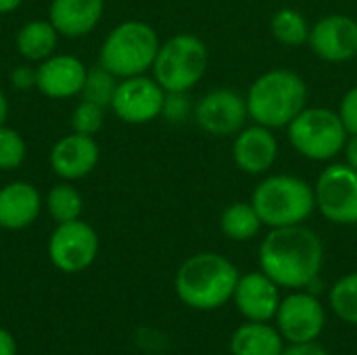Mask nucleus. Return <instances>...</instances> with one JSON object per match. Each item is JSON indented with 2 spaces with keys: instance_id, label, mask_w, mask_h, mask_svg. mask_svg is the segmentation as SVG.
I'll return each mask as SVG.
<instances>
[{
  "instance_id": "4be33fe9",
  "label": "nucleus",
  "mask_w": 357,
  "mask_h": 355,
  "mask_svg": "<svg viewBox=\"0 0 357 355\" xmlns=\"http://www.w3.org/2000/svg\"><path fill=\"white\" fill-rule=\"evenodd\" d=\"M261 220L251 205V201H234L220 216V230L226 239L236 243H247L255 239L261 230Z\"/></svg>"
},
{
  "instance_id": "aec40b11",
  "label": "nucleus",
  "mask_w": 357,
  "mask_h": 355,
  "mask_svg": "<svg viewBox=\"0 0 357 355\" xmlns=\"http://www.w3.org/2000/svg\"><path fill=\"white\" fill-rule=\"evenodd\" d=\"M59 36L61 33L48 19H31L19 27L15 36V46L27 63H42L44 59L54 54Z\"/></svg>"
},
{
  "instance_id": "a211bd4d",
  "label": "nucleus",
  "mask_w": 357,
  "mask_h": 355,
  "mask_svg": "<svg viewBox=\"0 0 357 355\" xmlns=\"http://www.w3.org/2000/svg\"><path fill=\"white\" fill-rule=\"evenodd\" d=\"M40 211L42 195L31 182L15 180L0 188V228L23 230L38 220Z\"/></svg>"
},
{
  "instance_id": "423d86ee",
  "label": "nucleus",
  "mask_w": 357,
  "mask_h": 355,
  "mask_svg": "<svg viewBox=\"0 0 357 355\" xmlns=\"http://www.w3.org/2000/svg\"><path fill=\"white\" fill-rule=\"evenodd\" d=\"M209 48L197 33H176L161 42L153 77L165 92H190L207 73Z\"/></svg>"
},
{
  "instance_id": "f704fd0d",
  "label": "nucleus",
  "mask_w": 357,
  "mask_h": 355,
  "mask_svg": "<svg viewBox=\"0 0 357 355\" xmlns=\"http://www.w3.org/2000/svg\"><path fill=\"white\" fill-rule=\"evenodd\" d=\"M23 4V0H0V15H8L17 10Z\"/></svg>"
},
{
  "instance_id": "412c9836",
  "label": "nucleus",
  "mask_w": 357,
  "mask_h": 355,
  "mask_svg": "<svg viewBox=\"0 0 357 355\" xmlns=\"http://www.w3.org/2000/svg\"><path fill=\"white\" fill-rule=\"evenodd\" d=\"M282 335L268 322H247L232 333V355H280Z\"/></svg>"
},
{
  "instance_id": "bb28decb",
  "label": "nucleus",
  "mask_w": 357,
  "mask_h": 355,
  "mask_svg": "<svg viewBox=\"0 0 357 355\" xmlns=\"http://www.w3.org/2000/svg\"><path fill=\"white\" fill-rule=\"evenodd\" d=\"M27 157V144L23 136L8 128L6 123L0 126V172H13L23 165Z\"/></svg>"
},
{
  "instance_id": "cd10ccee",
  "label": "nucleus",
  "mask_w": 357,
  "mask_h": 355,
  "mask_svg": "<svg viewBox=\"0 0 357 355\" xmlns=\"http://www.w3.org/2000/svg\"><path fill=\"white\" fill-rule=\"evenodd\" d=\"M105 123V107L94 105L90 100H84L75 105L73 113H71V128L77 134H86V136H96L100 132Z\"/></svg>"
},
{
  "instance_id": "9b49d317",
  "label": "nucleus",
  "mask_w": 357,
  "mask_h": 355,
  "mask_svg": "<svg viewBox=\"0 0 357 355\" xmlns=\"http://www.w3.org/2000/svg\"><path fill=\"white\" fill-rule=\"evenodd\" d=\"M192 117L213 138L236 136L249 121L247 100L232 88H213L195 103Z\"/></svg>"
},
{
  "instance_id": "39448f33",
  "label": "nucleus",
  "mask_w": 357,
  "mask_h": 355,
  "mask_svg": "<svg viewBox=\"0 0 357 355\" xmlns=\"http://www.w3.org/2000/svg\"><path fill=\"white\" fill-rule=\"evenodd\" d=\"M161 40L153 25L140 19H130L115 25L100 44L98 63L115 77L142 75L153 69Z\"/></svg>"
},
{
  "instance_id": "473e14b6",
  "label": "nucleus",
  "mask_w": 357,
  "mask_h": 355,
  "mask_svg": "<svg viewBox=\"0 0 357 355\" xmlns=\"http://www.w3.org/2000/svg\"><path fill=\"white\" fill-rule=\"evenodd\" d=\"M343 153H345V163L357 172V134H349L347 136V142L343 146Z\"/></svg>"
},
{
  "instance_id": "f8f14e48",
  "label": "nucleus",
  "mask_w": 357,
  "mask_h": 355,
  "mask_svg": "<svg viewBox=\"0 0 357 355\" xmlns=\"http://www.w3.org/2000/svg\"><path fill=\"white\" fill-rule=\"evenodd\" d=\"M276 324L284 341L312 343L324 331V305L312 293H293L280 301V308L276 312Z\"/></svg>"
},
{
  "instance_id": "20e7f679",
  "label": "nucleus",
  "mask_w": 357,
  "mask_h": 355,
  "mask_svg": "<svg viewBox=\"0 0 357 355\" xmlns=\"http://www.w3.org/2000/svg\"><path fill=\"white\" fill-rule=\"evenodd\" d=\"M251 205L264 226L284 228L305 224L316 209V195L307 180L291 174H274L253 188Z\"/></svg>"
},
{
  "instance_id": "c85d7f7f",
  "label": "nucleus",
  "mask_w": 357,
  "mask_h": 355,
  "mask_svg": "<svg viewBox=\"0 0 357 355\" xmlns=\"http://www.w3.org/2000/svg\"><path fill=\"white\" fill-rule=\"evenodd\" d=\"M192 109H195V105H190L188 92H167L161 117H165L172 123H182L188 119Z\"/></svg>"
},
{
  "instance_id": "0eeeda50",
  "label": "nucleus",
  "mask_w": 357,
  "mask_h": 355,
  "mask_svg": "<svg viewBox=\"0 0 357 355\" xmlns=\"http://www.w3.org/2000/svg\"><path fill=\"white\" fill-rule=\"evenodd\" d=\"M287 136L295 153L303 159L324 163L343 153L349 132L339 111L307 105L287 126Z\"/></svg>"
},
{
  "instance_id": "1a4fd4ad",
  "label": "nucleus",
  "mask_w": 357,
  "mask_h": 355,
  "mask_svg": "<svg viewBox=\"0 0 357 355\" xmlns=\"http://www.w3.org/2000/svg\"><path fill=\"white\" fill-rule=\"evenodd\" d=\"M98 234L84 220L56 224L48 239V257L52 266L65 274H77L90 268L98 255Z\"/></svg>"
},
{
  "instance_id": "c756f323",
  "label": "nucleus",
  "mask_w": 357,
  "mask_h": 355,
  "mask_svg": "<svg viewBox=\"0 0 357 355\" xmlns=\"http://www.w3.org/2000/svg\"><path fill=\"white\" fill-rule=\"evenodd\" d=\"M337 111H339V115H341V119H343L347 132H349V134H357V84L356 86H351V88L343 94V98H341Z\"/></svg>"
},
{
  "instance_id": "2f4dec72",
  "label": "nucleus",
  "mask_w": 357,
  "mask_h": 355,
  "mask_svg": "<svg viewBox=\"0 0 357 355\" xmlns=\"http://www.w3.org/2000/svg\"><path fill=\"white\" fill-rule=\"evenodd\" d=\"M280 355H328L324 347H320L316 341L312 343H291V347H284Z\"/></svg>"
},
{
  "instance_id": "9d476101",
  "label": "nucleus",
  "mask_w": 357,
  "mask_h": 355,
  "mask_svg": "<svg viewBox=\"0 0 357 355\" xmlns=\"http://www.w3.org/2000/svg\"><path fill=\"white\" fill-rule=\"evenodd\" d=\"M165 94L167 92L159 86V82L153 75L142 73V75L123 77L115 88L109 109L123 123L144 126L161 117Z\"/></svg>"
},
{
  "instance_id": "f03ea898",
  "label": "nucleus",
  "mask_w": 357,
  "mask_h": 355,
  "mask_svg": "<svg viewBox=\"0 0 357 355\" xmlns=\"http://www.w3.org/2000/svg\"><path fill=\"white\" fill-rule=\"evenodd\" d=\"M241 274L236 266L213 251L190 255L176 272V295L199 312H211L228 303L234 295Z\"/></svg>"
},
{
  "instance_id": "2eb2a0df",
  "label": "nucleus",
  "mask_w": 357,
  "mask_h": 355,
  "mask_svg": "<svg viewBox=\"0 0 357 355\" xmlns=\"http://www.w3.org/2000/svg\"><path fill=\"white\" fill-rule=\"evenodd\" d=\"M100 159V146L94 136L71 132L59 138L48 155L50 169L65 182H75L90 176Z\"/></svg>"
},
{
  "instance_id": "a878e982",
  "label": "nucleus",
  "mask_w": 357,
  "mask_h": 355,
  "mask_svg": "<svg viewBox=\"0 0 357 355\" xmlns=\"http://www.w3.org/2000/svg\"><path fill=\"white\" fill-rule=\"evenodd\" d=\"M331 308L343 322L357 326V272L335 282L331 289Z\"/></svg>"
},
{
  "instance_id": "b1692460",
  "label": "nucleus",
  "mask_w": 357,
  "mask_h": 355,
  "mask_svg": "<svg viewBox=\"0 0 357 355\" xmlns=\"http://www.w3.org/2000/svg\"><path fill=\"white\" fill-rule=\"evenodd\" d=\"M46 207H48L50 218H52L56 224L73 222V220H79V218H82V211H84V197H82V192H79L71 182L61 180L59 184H54V186L48 190Z\"/></svg>"
},
{
  "instance_id": "6e6552de",
  "label": "nucleus",
  "mask_w": 357,
  "mask_h": 355,
  "mask_svg": "<svg viewBox=\"0 0 357 355\" xmlns=\"http://www.w3.org/2000/svg\"><path fill=\"white\" fill-rule=\"evenodd\" d=\"M316 209L333 224H357V172L343 163L326 165L314 184Z\"/></svg>"
},
{
  "instance_id": "4468645a",
  "label": "nucleus",
  "mask_w": 357,
  "mask_h": 355,
  "mask_svg": "<svg viewBox=\"0 0 357 355\" xmlns=\"http://www.w3.org/2000/svg\"><path fill=\"white\" fill-rule=\"evenodd\" d=\"M278 138L261 123L245 126L232 140V161L247 176L268 174L278 159Z\"/></svg>"
},
{
  "instance_id": "ddd939ff",
  "label": "nucleus",
  "mask_w": 357,
  "mask_h": 355,
  "mask_svg": "<svg viewBox=\"0 0 357 355\" xmlns=\"http://www.w3.org/2000/svg\"><path fill=\"white\" fill-rule=\"evenodd\" d=\"M307 46L324 63H347L357 56V19L333 13L320 17L312 29Z\"/></svg>"
},
{
  "instance_id": "f3484780",
  "label": "nucleus",
  "mask_w": 357,
  "mask_h": 355,
  "mask_svg": "<svg viewBox=\"0 0 357 355\" xmlns=\"http://www.w3.org/2000/svg\"><path fill=\"white\" fill-rule=\"evenodd\" d=\"M278 285L264 272H249L243 274L234 289V303L238 312L251 322H268L276 318L280 308V293Z\"/></svg>"
},
{
  "instance_id": "6ab92c4d",
  "label": "nucleus",
  "mask_w": 357,
  "mask_h": 355,
  "mask_svg": "<svg viewBox=\"0 0 357 355\" xmlns=\"http://www.w3.org/2000/svg\"><path fill=\"white\" fill-rule=\"evenodd\" d=\"M105 13V0H52L48 21L65 38H84L92 33Z\"/></svg>"
},
{
  "instance_id": "72a5a7b5",
  "label": "nucleus",
  "mask_w": 357,
  "mask_h": 355,
  "mask_svg": "<svg viewBox=\"0 0 357 355\" xmlns=\"http://www.w3.org/2000/svg\"><path fill=\"white\" fill-rule=\"evenodd\" d=\"M0 355H17L15 337L6 328H0Z\"/></svg>"
},
{
  "instance_id": "c9c22d12",
  "label": "nucleus",
  "mask_w": 357,
  "mask_h": 355,
  "mask_svg": "<svg viewBox=\"0 0 357 355\" xmlns=\"http://www.w3.org/2000/svg\"><path fill=\"white\" fill-rule=\"evenodd\" d=\"M6 117H8V98H6L4 90L0 88V126L6 123Z\"/></svg>"
},
{
  "instance_id": "7c9ffc66",
  "label": "nucleus",
  "mask_w": 357,
  "mask_h": 355,
  "mask_svg": "<svg viewBox=\"0 0 357 355\" xmlns=\"http://www.w3.org/2000/svg\"><path fill=\"white\" fill-rule=\"evenodd\" d=\"M8 82L15 90H21V92L31 90L36 88V69L29 65H19L8 73Z\"/></svg>"
},
{
  "instance_id": "dca6fc26",
  "label": "nucleus",
  "mask_w": 357,
  "mask_h": 355,
  "mask_svg": "<svg viewBox=\"0 0 357 355\" xmlns=\"http://www.w3.org/2000/svg\"><path fill=\"white\" fill-rule=\"evenodd\" d=\"M88 67L75 54H50L36 67V88L52 100H65L82 94Z\"/></svg>"
},
{
  "instance_id": "7ed1b4c3",
  "label": "nucleus",
  "mask_w": 357,
  "mask_h": 355,
  "mask_svg": "<svg viewBox=\"0 0 357 355\" xmlns=\"http://www.w3.org/2000/svg\"><path fill=\"white\" fill-rule=\"evenodd\" d=\"M307 98L310 90L305 80L287 67L264 71L245 94L249 119L272 130L287 128L307 107Z\"/></svg>"
},
{
  "instance_id": "f257e3e1",
  "label": "nucleus",
  "mask_w": 357,
  "mask_h": 355,
  "mask_svg": "<svg viewBox=\"0 0 357 355\" xmlns=\"http://www.w3.org/2000/svg\"><path fill=\"white\" fill-rule=\"evenodd\" d=\"M324 264V245L305 224L270 228L259 245V266L278 287H310Z\"/></svg>"
},
{
  "instance_id": "393cba45",
  "label": "nucleus",
  "mask_w": 357,
  "mask_h": 355,
  "mask_svg": "<svg viewBox=\"0 0 357 355\" xmlns=\"http://www.w3.org/2000/svg\"><path fill=\"white\" fill-rule=\"evenodd\" d=\"M117 84H119V77H115L100 63L94 65V67H88L86 82H84V88H82V98L107 109V107H111Z\"/></svg>"
},
{
  "instance_id": "5701e85b",
  "label": "nucleus",
  "mask_w": 357,
  "mask_h": 355,
  "mask_svg": "<svg viewBox=\"0 0 357 355\" xmlns=\"http://www.w3.org/2000/svg\"><path fill=\"white\" fill-rule=\"evenodd\" d=\"M310 29H312V25L307 23L305 15L297 8H289V6L278 8L270 19V31H272L274 40L284 46H291V48L307 44Z\"/></svg>"
}]
</instances>
